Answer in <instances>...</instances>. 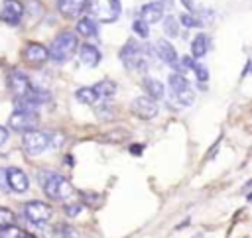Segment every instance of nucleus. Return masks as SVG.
<instances>
[{
	"mask_svg": "<svg viewBox=\"0 0 252 238\" xmlns=\"http://www.w3.org/2000/svg\"><path fill=\"white\" fill-rule=\"evenodd\" d=\"M179 20H181V24H183L185 28H197V22H195L193 14H183Z\"/></svg>",
	"mask_w": 252,
	"mask_h": 238,
	"instance_id": "29",
	"label": "nucleus"
},
{
	"mask_svg": "<svg viewBox=\"0 0 252 238\" xmlns=\"http://www.w3.org/2000/svg\"><path fill=\"white\" fill-rule=\"evenodd\" d=\"M144 89H146V92H148V96L152 98V100H161L163 98V94H165V89H163V85L158 81V79H152V77H146L144 79Z\"/></svg>",
	"mask_w": 252,
	"mask_h": 238,
	"instance_id": "17",
	"label": "nucleus"
},
{
	"mask_svg": "<svg viewBox=\"0 0 252 238\" xmlns=\"http://www.w3.org/2000/svg\"><path fill=\"white\" fill-rule=\"evenodd\" d=\"M83 212V205L81 203H73V205H65V214L67 216H77V214H81Z\"/></svg>",
	"mask_w": 252,
	"mask_h": 238,
	"instance_id": "28",
	"label": "nucleus"
},
{
	"mask_svg": "<svg viewBox=\"0 0 252 238\" xmlns=\"http://www.w3.org/2000/svg\"><path fill=\"white\" fill-rule=\"evenodd\" d=\"M24 214H26V218H28L30 222H33V224H43V222H47L49 216H51V207H49L47 203H43V201H30V203H26V207H24Z\"/></svg>",
	"mask_w": 252,
	"mask_h": 238,
	"instance_id": "5",
	"label": "nucleus"
},
{
	"mask_svg": "<svg viewBox=\"0 0 252 238\" xmlns=\"http://www.w3.org/2000/svg\"><path fill=\"white\" fill-rule=\"evenodd\" d=\"M132 30H134V31H136V35H138V37H142V39H146V37L150 35L148 24H144L142 20H134V22H132Z\"/></svg>",
	"mask_w": 252,
	"mask_h": 238,
	"instance_id": "25",
	"label": "nucleus"
},
{
	"mask_svg": "<svg viewBox=\"0 0 252 238\" xmlns=\"http://www.w3.org/2000/svg\"><path fill=\"white\" fill-rule=\"evenodd\" d=\"M158 102L156 100H152L150 96H138V98H134L132 100V112L138 116V118H142V120H150V118H154L156 114H158Z\"/></svg>",
	"mask_w": 252,
	"mask_h": 238,
	"instance_id": "7",
	"label": "nucleus"
},
{
	"mask_svg": "<svg viewBox=\"0 0 252 238\" xmlns=\"http://www.w3.org/2000/svg\"><path fill=\"white\" fill-rule=\"evenodd\" d=\"M77 31L85 37H91V35H96V22L93 18H81L77 22Z\"/></svg>",
	"mask_w": 252,
	"mask_h": 238,
	"instance_id": "19",
	"label": "nucleus"
},
{
	"mask_svg": "<svg viewBox=\"0 0 252 238\" xmlns=\"http://www.w3.org/2000/svg\"><path fill=\"white\" fill-rule=\"evenodd\" d=\"M163 31L169 35V37H177L179 33V22L175 16H163Z\"/></svg>",
	"mask_w": 252,
	"mask_h": 238,
	"instance_id": "22",
	"label": "nucleus"
},
{
	"mask_svg": "<svg viewBox=\"0 0 252 238\" xmlns=\"http://www.w3.org/2000/svg\"><path fill=\"white\" fill-rule=\"evenodd\" d=\"M79 59L83 61V65L87 67H96L100 63V51L96 45L93 43H83L79 47Z\"/></svg>",
	"mask_w": 252,
	"mask_h": 238,
	"instance_id": "15",
	"label": "nucleus"
},
{
	"mask_svg": "<svg viewBox=\"0 0 252 238\" xmlns=\"http://www.w3.org/2000/svg\"><path fill=\"white\" fill-rule=\"evenodd\" d=\"M0 189L8 191V181H6V169H0Z\"/></svg>",
	"mask_w": 252,
	"mask_h": 238,
	"instance_id": "31",
	"label": "nucleus"
},
{
	"mask_svg": "<svg viewBox=\"0 0 252 238\" xmlns=\"http://www.w3.org/2000/svg\"><path fill=\"white\" fill-rule=\"evenodd\" d=\"M167 83H169L171 94H175V92H179V90H183V89H189L187 79H185L183 75H179V73H171L169 79H167Z\"/></svg>",
	"mask_w": 252,
	"mask_h": 238,
	"instance_id": "20",
	"label": "nucleus"
},
{
	"mask_svg": "<svg viewBox=\"0 0 252 238\" xmlns=\"http://www.w3.org/2000/svg\"><path fill=\"white\" fill-rule=\"evenodd\" d=\"M20 238H35V236H32V234H20Z\"/></svg>",
	"mask_w": 252,
	"mask_h": 238,
	"instance_id": "34",
	"label": "nucleus"
},
{
	"mask_svg": "<svg viewBox=\"0 0 252 238\" xmlns=\"http://www.w3.org/2000/svg\"><path fill=\"white\" fill-rule=\"evenodd\" d=\"M61 238H79V236L71 226H63L61 228Z\"/></svg>",
	"mask_w": 252,
	"mask_h": 238,
	"instance_id": "30",
	"label": "nucleus"
},
{
	"mask_svg": "<svg viewBox=\"0 0 252 238\" xmlns=\"http://www.w3.org/2000/svg\"><path fill=\"white\" fill-rule=\"evenodd\" d=\"M156 53H158V57L163 61V63H167L169 67H173V69H177V61H179V57H177V51H175V47H173V43H169L167 39H158L156 41Z\"/></svg>",
	"mask_w": 252,
	"mask_h": 238,
	"instance_id": "10",
	"label": "nucleus"
},
{
	"mask_svg": "<svg viewBox=\"0 0 252 238\" xmlns=\"http://www.w3.org/2000/svg\"><path fill=\"white\" fill-rule=\"evenodd\" d=\"M171 96H175V100H177L181 106H189V104H193V100H195V94H193L191 89H183V90H179V92H175V94H171Z\"/></svg>",
	"mask_w": 252,
	"mask_h": 238,
	"instance_id": "23",
	"label": "nucleus"
},
{
	"mask_svg": "<svg viewBox=\"0 0 252 238\" xmlns=\"http://www.w3.org/2000/svg\"><path fill=\"white\" fill-rule=\"evenodd\" d=\"M77 43H79V39H77V35H75L73 31H61V33L51 41V45H49V49H47V59H51V61H55V63H65V61H69V59L73 57L75 49H77Z\"/></svg>",
	"mask_w": 252,
	"mask_h": 238,
	"instance_id": "1",
	"label": "nucleus"
},
{
	"mask_svg": "<svg viewBox=\"0 0 252 238\" xmlns=\"http://www.w3.org/2000/svg\"><path fill=\"white\" fill-rule=\"evenodd\" d=\"M8 142V130L4 126H0V146H4Z\"/></svg>",
	"mask_w": 252,
	"mask_h": 238,
	"instance_id": "32",
	"label": "nucleus"
},
{
	"mask_svg": "<svg viewBox=\"0 0 252 238\" xmlns=\"http://www.w3.org/2000/svg\"><path fill=\"white\" fill-rule=\"evenodd\" d=\"M75 98L83 104H96L98 102V94L94 92L93 87H81L75 90Z\"/></svg>",
	"mask_w": 252,
	"mask_h": 238,
	"instance_id": "18",
	"label": "nucleus"
},
{
	"mask_svg": "<svg viewBox=\"0 0 252 238\" xmlns=\"http://www.w3.org/2000/svg\"><path fill=\"white\" fill-rule=\"evenodd\" d=\"M14 220H16L14 212H12L10 208H4V207H0V230H2V228H8V226H12V224H14Z\"/></svg>",
	"mask_w": 252,
	"mask_h": 238,
	"instance_id": "24",
	"label": "nucleus"
},
{
	"mask_svg": "<svg viewBox=\"0 0 252 238\" xmlns=\"http://www.w3.org/2000/svg\"><path fill=\"white\" fill-rule=\"evenodd\" d=\"M193 71H195L199 83H207V81H209V71H207V67H205L203 63H195Z\"/></svg>",
	"mask_w": 252,
	"mask_h": 238,
	"instance_id": "26",
	"label": "nucleus"
},
{
	"mask_svg": "<svg viewBox=\"0 0 252 238\" xmlns=\"http://www.w3.org/2000/svg\"><path fill=\"white\" fill-rule=\"evenodd\" d=\"M163 4L161 2H150L140 8V20L144 24H158L163 20Z\"/></svg>",
	"mask_w": 252,
	"mask_h": 238,
	"instance_id": "11",
	"label": "nucleus"
},
{
	"mask_svg": "<svg viewBox=\"0 0 252 238\" xmlns=\"http://www.w3.org/2000/svg\"><path fill=\"white\" fill-rule=\"evenodd\" d=\"M8 126L14 130V132H30V130H35L37 126V116L35 112H24V110H16L10 118H8Z\"/></svg>",
	"mask_w": 252,
	"mask_h": 238,
	"instance_id": "6",
	"label": "nucleus"
},
{
	"mask_svg": "<svg viewBox=\"0 0 252 238\" xmlns=\"http://www.w3.org/2000/svg\"><path fill=\"white\" fill-rule=\"evenodd\" d=\"M120 59L122 63L128 67V69H146L148 67V61H146V55H144V49L142 45L136 41V39H128L126 45L120 49Z\"/></svg>",
	"mask_w": 252,
	"mask_h": 238,
	"instance_id": "2",
	"label": "nucleus"
},
{
	"mask_svg": "<svg viewBox=\"0 0 252 238\" xmlns=\"http://www.w3.org/2000/svg\"><path fill=\"white\" fill-rule=\"evenodd\" d=\"M93 20L102 24H112L120 16V0H94L91 6Z\"/></svg>",
	"mask_w": 252,
	"mask_h": 238,
	"instance_id": "3",
	"label": "nucleus"
},
{
	"mask_svg": "<svg viewBox=\"0 0 252 238\" xmlns=\"http://www.w3.org/2000/svg\"><path fill=\"white\" fill-rule=\"evenodd\" d=\"M209 45H211V39L207 33H197L191 41V57L193 59H199L203 57L207 51H209Z\"/></svg>",
	"mask_w": 252,
	"mask_h": 238,
	"instance_id": "16",
	"label": "nucleus"
},
{
	"mask_svg": "<svg viewBox=\"0 0 252 238\" xmlns=\"http://www.w3.org/2000/svg\"><path fill=\"white\" fill-rule=\"evenodd\" d=\"M22 146H24L26 153L37 155V153H41V151H45L49 148V134L39 132V130H30V132L24 134Z\"/></svg>",
	"mask_w": 252,
	"mask_h": 238,
	"instance_id": "4",
	"label": "nucleus"
},
{
	"mask_svg": "<svg viewBox=\"0 0 252 238\" xmlns=\"http://www.w3.org/2000/svg\"><path fill=\"white\" fill-rule=\"evenodd\" d=\"M183 4H185V8H189V10H193V0H181Z\"/></svg>",
	"mask_w": 252,
	"mask_h": 238,
	"instance_id": "33",
	"label": "nucleus"
},
{
	"mask_svg": "<svg viewBox=\"0 0 252 238\" xmlns=\"http://www.w3.org/2000/svg\"><path fill=\"white\" fill-rule=\"evenodd\" d=\"M8 83H10V89H12V92L18 96V98H24L28 92H30V89H32V85H30V79L22 73V71H12L10 73V79H8Z\"/></svg>",
	"mask_w": 252,
	"mask_h": 238,
	"instance_id": "12",
	"label": "nucleus"
},
{
	"mask_svg": "<svg viewBox=\"0 0 252 238\" xmlns=\"http://www.w3.org/2000/svg\"><path fill=\"white\" fill-rule=\"evenodd\" d=\"M6 181H8V189L14 193H26L30 189V179L28 175L18 169V167H10L6 169Z\"/></svg>",
	"mask_w": 252,
	"mask_h": 238,
	"instance_id": "9",
	"label": "nucleus"
},
{
	"mask_svg": "<svg viewBox=\"0 0 252 238\" xmlns=\"http://www.w3.org/2000/svg\"><path fill=\"white\" fill-rule=\"evenodd\" d=\"M20 234H22L20 228L14 226V224L8 226V228H2V230H0V238H20Z\"/></svg>",
	"mask_w": 252,
	"mask_h": 238,
	"instance_id": "27",
	"label": "nucleus"
},
{
	"mask_svg": "<svg viewBox=\"0 0 252 238\" xmlns=\"http://www.w3.org/2000/svg\"><path fill=\"white\" fill-rule=\"evenodd\" d=\"M93 89H94V92L98 94V98H108V96H112V94L116 92V85H114L112 81H100V83H96Z\"/></svg>",
	"mask_w": 252,
	"mask_h": 238,
	"instance_id": "21",
	"label": "nucleus"
},
{
	"mask_svg": "<svg viewBox=\"0 0 252 238\" xmlns=\"http://www.w3.org/2000/svg\"><path fill=\"white\" fill-rule=\"evenodd\" d=\"M24 16V6L18 0H4L2 8H0V20L10 24V26H18L20 20Z\"/></svg>",
	"mask_w": 252,
	"mask_h": 238,
	"instance_id": "8",
	"label": "nucleus"
},
{
	"mask_svg": "<svg viewBox=\"0 0 252 238\" xmlns=\"http://www.w3.org/2000/svg\"><path fill=\"white\" fill-rule=\"evenodd\" d=\"M89 0H57V10L67 18H77L85 8Z\"/></svg>",
	"mask_w": 252,
	"mask_h": 238,
	"instance_id": "14",
	"label": "nucleus"
},
{
	"mask_svg": "<svg viewBox=\"0 0 252 238\" xmlns=\"http://www.w3.org/2000/svg\"><path fill=\"white\" fill-rule=\"evenodd\" d=\"M24 59H26L28 63H32V65H39V63H43V61H47V49H45L41 43L32 41V43H28L26 49H24Z\"/></svg>",
	"mask_w": 252,
	"mask_h": 238,
	"instance_id": "13",
	"label": "nucleus"
}]
</instances>
